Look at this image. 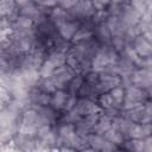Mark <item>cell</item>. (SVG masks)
Here are the masks:
<instances>
[{"label": "cell", "mask_w": 152, "mask_h": 152, "mask_svg": "<svg viewBox=\"0 0 152 152\" xmlns=\"http://www.w3.org/2000/svg\"><path fill=\"white\" fill-rule=\"evenodd\" d=\"M50 77H52L57 89H64L65 87H68L69 82L75 77V70L68 64H63L58 66Z\"/></svg>", "instance_id": "cell-1"}, {"label": "cell", "mask_w": 152, "mask_h": 152, "mask_svg": "<svg viewBox=\"0 0 152 152\" xmlns=\"http://www.w3.org/2000/svg\"><path fill=\"white\" fill-rule=\"evenodd\" d=\"M91 2L95 10L101 11V10H104V7L108 6L112 2V0H91Z\"/></svg>", "instance_id": "cell-16"}, {"label": "cell", "mask_w": 152, "mask_h": 152, "mask_svg": "<svg viewBox=\"0 0 152 152\" xmlns=\"http://www.w3.org/2000/svg\"><path fill=\"white\" fill-rule=\"evenodd\" d=\"M36 5L40 6V7H55L58 2V0H32Z\"/></svg>", "instance_id": "cell-15"}, {"label": "cell", "mask_w": 152, "mask_h": 152, "mask_svg": "<svg viewBox=\"0 0 152 152\" xmlns=\"http://www.w3.org/2000/svg\"><path fill=\"white\" fill-rule=\"evenodd\" d=\"M103 137H104L106 139H108L110 142L115 144V145H121V144L125 142V137H124V134H122L119 129H116V128H114V127H110V128L103 134Z\"/></svg>", "instance_id": "cell-10"}, {"label": "cell", "mask_w": 152, "mask_h": 152, "mask_svg": "<svg viewBox=\"0 0 152 152\" xmlns=\"http://www.w3.org/2000/svg\"><path fill=\"white\" fill-rule=\"evenodd\" d=\"M144 109H145V114L152 118V99L146 100L144 102Z\"/></svg>", "instance_id": "cell-17"}, {"label": "cell", "mask_w": 152, "mask_h": 152, "mask_svg": "<svg viewBox=\"0 0 152 152\" xmlns=\"http://www.w3.org/2000/svg\"><path fill=\"white\" fill-rule=\"evenodd\" d=\"M109 93L112 94L116 107L122 108V103H124V100H125V88L122 86H118V87H114L113 89H110Z\"/></svg>", "instance_id": "cell-11"}, {"label": "cell", "mask_w": 152, "mask_h": 152, "mask_svg": "<svg viewBox=\"0 0 152 152\" xmlns=\"http://www.w3.org/2000/svg\"><path fill=\"white\" fill-rule=\"evenodd\" d=\"M74 19H83L89 18L95 14V8L93 6L91 0H80L72 8L68 10Z\"/></svg>", "instance_id": "cell-3"}, {"label": "cell", "mask_w": 152, "mask_h": 152, "mask_svg": "<svg viewBox=\"0 0 152 152\" xmlns=\"http://www.w3.org/2000/svg\"><path fill=\"white\" fill-rule=\"evenodd\" d=\"M109 65H114L110 57V49H104V46H102L97 50L91 61V70L96 72H102Z\"/></svg>", "instance_id": "cell-2"}, {"label": "cell", "mask_w": 152, "mask_h": 152, "mask_svg": "<svg viewBox=\"0 0 152 152\" xmlns=\"http://www.w3.org/2000/svg\"><path fill=\"white\" fill-rule=\"evenodd\" d=\"M15 2H17V5L18 6H25V5H27L28 2H30V0H15Z\"/></svg>", "instance_id": "cell-19"}, {"label": "cell", "mask_w": 152, "mask_h": 152, "mask_svg": "<svg viewBox=\"0 0 152 152\" xmlns=\"http://www.w3.org/2000/svg\"><path fill=\"white\" fill-rule=\"evenodd\" d=\"M133 48L141 58L150 57L152 55V43L146 39L144 34H139L133 40Z\"/></svg>", "instance_id": "cell-5"}, {"label": "cell", "mask_w": 152, "mask_h": 152, "mask_svg": "<svg viewBox=\"0 0 152 152\" xmlns=\"http://www.w3.org/2000/svg\"><path fill=\"white\" fill-rule=\"evenodd\" d=\"M68 96H69V94L64 89H57L55 93H52L50 106L56 110L64 109V106H65V102L68 100Z\"/></svg>", "instance_id": "cell-6"}, {"label": "cell", "mask_w": 152, "mask_h": 152, "mask_svg": "<svg viewBox=\"0 0 152 152\" xmlns=\"http://www.w3.org/2000/svg\"><path fill=\"white\" fill-rule=\"evenodd\" d=\"M99 104L103 108V109H108V108H112V107H116L115 102H114V99L112 96V94L109 91H106L103 94H101L99 96Z\"/></svg>", "instance_id": "cell-12"}, {"label": "cell", "mask_w": 152, "mask_h": 152, "mask_svg": "<svg viewBox=\"0 0 152 152\" xmlns=\"http://www.w3.org/2000/svg\"><path fill=\"white\" fill-rule=\"evenodd\" d=\"M94 34H95V33H94L93 30L81 26V27L77 30V32L74 34V37H72V39H71V43H72V44H78V43L89 40Z\"/></svg>", "instance_id": "cell-8"}, {"label": "cell", "mask_w": 152, "mask_h": 152, "mask_svg": "<svg viewBox=\"0 0 152 152\" xmlns=\"http://www.w3.org/2000/svg\"><path fill=\"white\" fill-rule=\"evenodd\" d=\"M57 69L56 64L48 57L45 58V61L42 63L40 68H39V75H40V78H48L50 76H52L53 71Z\"/></svg>", "instance_id": "cell-9"}, {"label": "cell", "mask_w": 152, "mask_h": 152, "mask_svg": "<svg viewBox=\"0 0 152 152\" xmlns=\"http://www.w3.org/2000/svg\"><path fill=\"white\" fill-rule=\"evenodd\" d=\"M56 27L58 30V33L61 34V37L64 40H71L74 34L81 27V24H80V21H76V20L71 19V20H66V21H63V23L58 24Z\"/></svg>", "instance_id": "cell-4"}, {"label": "cell", "mask_w": 152, "mask_h": 152, "mask_svg": "<svg viewBox=\"0 0 152 152\" xmlns=\"http://www.w3.org/2000/svg\"><path fill=\"white\" fill-rule=\"evenodd\" d=\"M110 127H112V119L109 116H107L104 113H102L100 119H99V121H97V124L95 125L93 132L103 135Z\"/></svg>", "instance_id": "cell-7"}, {"label": "cell", "mask_w": 152, "mask_h": 152, "mask_svg": "<svg viewBox=\"0 0 152 152\" xmlns=\"http://www.w3.org/2000/svg\"><path fill=\"white\" fill-rule=\"evenodd\" d=\"M128 4L135 11H138L141 15L147 12V7H146V1L145 0H128Z\"/></svg>", "instance_id": "cell-13"}, {"label": "cell", "mask_w": 152, "mask_h": 152, "mask_svg": "<svg viewBox=\"0 0 152 152\" xmlns=\"http://www.w3.org/2000/svg\"><path fill=\"white\" fill-rule=\"evenodd\" d=\"M78 1H80V0H58L57 5H58L59 7H62V8H64V10H70V8H72Z\"/></svg>", "instance_id": "cell-14"}, {"label": "cell", "mask_w": 152, "mask_h": 152, "mask_svg": "<svg viewBox=\"0 0 152 152\" xmlns=\"http://www.w3.org/2000/svg\"><path fill=\"white\" fill-rule=\"evenodd\" d=\"M145 151L152 152V134L145 138Z\"/></svg>", "instance_id": "cell-18"}]
</instances>
